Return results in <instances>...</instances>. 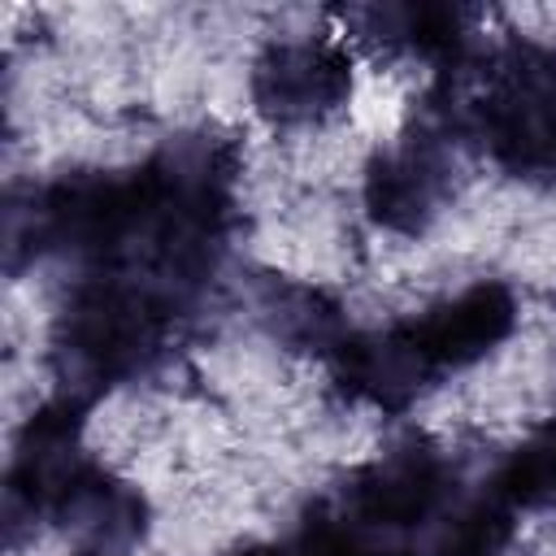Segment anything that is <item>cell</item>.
I'll return each instance as SVG.
<instances>
[{
	"label": "cell",
	"mask_w": 556,
	"mask_h": 556,
	"mask_svg": "<svg viewBox=\"0 0 556 556\" xmlns=\"http://www.w3.org/2000/svg\"><path fill=\"white\" fill-rule=\"evenodd\" d=\"M504 486H508L513 500H526V504H547V500H556V430L539 434L526 452L513 456Z\"/></svg>",
	"instance_id": "3957f363"
},
{
	"label": "cell",
	"mask_w": 556,
	"mask_h": 556,
	"mask_svg": "<svg viewBox=\"0 0 556 556\" xmlns=\"http://www.w3.org/2000/svg\"><path fill=\"white\" fill-rule=\"evenodd\" d=\"M513 326V304L500 287H473L460 300L443 304L439 313H430L426 321H417L404 343L417 352L421 365H456L469 361L478 352H486L495 339H504V330Z\"/></svg>",
	"instance_id": "6da1fadb"
},
{
	"label": "cell",
	"mask_w": 556,
	"mask_h": 556,
	"mask_svg": "<svg viewBox=\"0 0 556 556\" xmlns=\"http://www.w3.org/2000/svg\"><path fill=\"white\" fill-rule=\"evenodd\" d=\"M256 91L278 113H308V109L334 104L348 91V65L339 52L321 43L282 48L261 65Z\"/></svg>",
	"instance_id": "7a4b0ae2"
}]
</instances>
